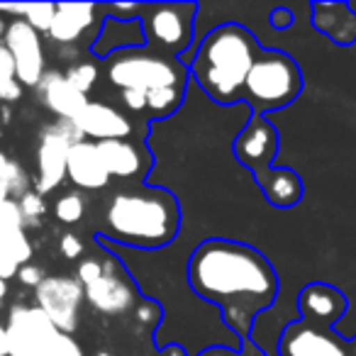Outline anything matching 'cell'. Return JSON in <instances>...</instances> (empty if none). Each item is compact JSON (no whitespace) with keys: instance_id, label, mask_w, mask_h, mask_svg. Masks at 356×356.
Masks as SVG:
<instances>
[{"instance_id":"45","label":"cell","mask_w":356,"mask_h":356,"mask_svg":"<svg viewBox=\"0 0 356 356\" xmlns=\"http://www.w3.org/2000/svg\"><path fill=\"white\" fill-rule=\"evenodd\" d=\"M351 354H354V356H356V341H354V349H351Z\"/></svg>"},{"instance_id":"34","label":"cell","mask_w":356,"mask_h":356,"mask_svg":"<svg viewBox=\"0 0 356 356\" xmlns=\"http://www.w3.org/2000/svg\"><path fill=\"white\" fill-rule=\"evenodd\" d=\"M122 103H124V108H129L132 113H144V110H147V93L122 90Z\"/></svg>"},{"instance_id":"26","label":"cell","mask_w":356,"mask_h":356,"mask_svg":"<svg viewBox=\"0 0 356 356\" xmlns=\"http://www.w3.org/2000/svg\"><path fill=\"white\" fill-rule=\"evenodd\" d=\"M54 15H56V6H49V3H27L25 22L35 32H49Z\"/></svg>"},{"instance_id":"5","label":"cell","mask_w":356,"mask_h":356,"mask_svg":"<svg viewBox=\"0 0 356 356\" xmlns=\"http://www.w3.org/2000/svg\"><path fill=\"white\" fill-rule=\"evenodd\" d=\"M186 71L163 54L124 49L110 56L108 81L120 90L152 93L159 88H184Z\"/></svg>"},{"instance_id":"38","label":"cell","mask_w":356,"mask_h":356,"mask_svg":"<svg viewBox=\"0 0 356 356\" xmlns=\"http://www.w3.org/2000/svg\"><path fill=\"white\" fill-rule=\"evenodd\" d=\"M0 356H8V339H6V325L0 322Z\"/></svg>"},{"instance_id":"21","label":"cell","mask_w":356,"mask_h":356,"mask_svg":"<svg viewBox=\"0 0 356 356\" xmlns=\"http://www.w3.org/2000/svg\"><path fill=\"white\" fill-rule=\"evenodd\" d=\"M0 254H6L17 266H25V264H30L35 249H32L25 229H13V232H0Z\"/></svg>"},{"instance_id":"37","label":"cell","mask_w":356,"mask_h":356,"mask_svg":"<svg viewBox=\"0 0 356 356\" xmlns=\"http://www.w3.org/2000/svg\"><path fill=\"white\" fill-rule=\"evenodd\" d=\"M200 356H234V354L229 349H222V346H213V349L203 351Z\"/></svg>"},{"instance_id":"17","label":"cell","mask_w":356,"mask_h":356,"mask_svg":"<svg viewBox=\"0 0 356 356\" xmlns=\"http://www.w3.org/2000/svg\"><path fill=\"white\" fill-rule=\"evenodd\" d=\"M234 152H237L239 161H244L254 171H259L264 163L271 161L273 152H276V132L261 118H254L249 122V127L234 142Z\"/></svg>"},{"instance_id":"33","label":"cell","mask_w":356,"mask_h":356,"mask_svg":"<svg viewBox=\"0 0 356 356\" xmlns=\"http://www.w3.org/2000/svg\"><path fill=\"white\" fill-rule=\"evenodd\" d=\"M17 278H20L25 286H32L37 288L42 281H44V271H42L40 266H32V264H25V266H20V271H17Z\"/></svg>"},{"instance_id":"35","label":"cell","mask_w":356,"mask_h":356,"mask_svg":"<svg viewBox=\"0 0 356 356\" xmlns=\"http://www.w3.org/2000/svg\"><path fill=\"white\" fill-rule=\"evenodd\" d=\"M22 93V86L17 81H0V100H17Z\"/></svg>"},{"instance_id":"14","label":"cell","mask_w":356,"mask_h":356,"mask_svg":"<svg viewBox=\"0 0 356 356\" xmlns=\"http://www.w3.org/2000/svg\"><path fill=\"white\" fill-rule=\"evenodd\" d=\"M66 176L83 191H100L110 184V173L105 171L103 159H100L95 142L83 139V142H76L74 147L69 149Z\"/></svg>"},{"instance_id":"39","label":"cell","mask_w":356,"mask_h":356,"mask_svg":"<svg viewBox=\"0 0 356 356\" xmlns=\"http://www.w3.org/2000/svg\"><path fill=\"white\" fill-rule=\"evenodd\" d=\"M110 10H113V13H120V15H127V13H134V10H137V6H110Z\"/></svg>"},{"instance_id":"2","label":"cell","mask_w":356,"mask_h":356,"mask_svg":"<svg viewBox=\"0 0 356 356\" xmlns=\"http://www.w3.org/2000/svg\"><path fill=\"white\" fill-rule=\"evenodd\" d=\"M178 203L159 188L122 191L110 198L103 213V234L129 247L156 249L176 237Z\"/></svg>"},{"instance_id":"30","label":"cell","mask_w":356,"mask_h":356,"mask_svg":"<svg viewBox=\"0 0 356 356\" xmlns=\"http://www.w3.org/2000/svg\"><path fill=\"white\" fill-rule=\"evenodd\" d=\"M100 273H103V261H98V259H83V261L79 264V271H76V281H79L81 286H88Z\"/></svg>"},{"instance_id":"19","label":"cell","mask_w":356,"mask_h":356,"mask_svg":"<svg viewBox=\"0 0 356 356\" xmlns=\"http://www.w3.org/2000/svg\"><path fill=\"white\" fill-rule=\"evenodd\" d=\"M300 312L305 315V320L322 322V325H332L334 320H339V315L344 312L346 300L337 288L317 283V286H307L300 293Z\"/></svg>"},{"instance_id":"40","label":"cell","mask_w":356,"mask_h":356,"mask_svg":"<svg viewBox=\"0 0 356 356\" xmlns=\"http://www.w3.org/2000/svg\"><path fill=\"white\" fill-rule=\"evenodd\" d=\"M8 198H10V191H8V186L3 184V181H0V205L6 203Z\"/></svg>"},{"instance_id":"18","label":"cell","mask_w":356,"mask_h":356,"mask_svg":"<svg viewBox=\"0 0 356 356\" xmlns=\"http://www.w3.org/2000/svg\"><path fill=\"white\" fill-rule=\"evenodd\" d=\"M98 154L103 159L105 171L110 178H134L144 168V154L137 144L129 139H108V142H95Z\"/></svg>"},{"instance_id":"28","label":"cell","mask_w":356,"mask_h":356,"mask_svg":"<svg viewBox=\"0 0 356 356\" xmlns=\"http://www.w3.org/2000/svg\"><path fill=\"white\" fill-rule=\"evenodd\" d=\"M13 229H25V218L15 198H8L0 205V232H13Z\"/></svg>"},{"instance_id":"20","label":"cell","mask_w":356,"mask_h":356,"mask_svg":"<svg viewBox=\"0 0 356 356\" xmlns=\"http://www.w3.org/2000/svg\"><path fill=\"white\" fill-rule=\"evenodd\" d=\"M257 178L271 203L281 205V208H288V205L300 200V178L293 171H288V168H278V171L264 168Z\"/></svg>"},{"instance_id":"10","label":"cell","mask_w":356,"mask_h":356,"mask_svg":"<svg viewBox=\"0 0 356 356\" xmlns=\"http://www.w3.org/2000/svg\"><path fill=\"white\" fill-rule=\"evenodd\" d=\"M3 44L15 61V79L20 86H37L44 76V49H42L40 32H35L25 20L8 25Z\"/></svg>"},{"instance_id":"13","label":"cell","mask_w":356,"mask_h":356,"mask_svg":"<svg viewBox=\"0 0 356 356\" xmlns=\"http://www.w3.org/2000/svg\"><path fill=\"white\" fill-rule=\"evenodd\" d=\"M283 356H349L346 346L310 325H291L281 339Z\"/></svg>"},{"instance_id":"8","label":"cell","mask_w":356,"mask_h":356,"mask_svg":"<svg viewBox=\"0 0 356 356\" xmlns=\"http://www.w3.org/2000/svg\"><path fill=\"white\" fill-rule=\"evenodd\" d=\"M193 13L195 6H188V3L149 6L144 15V35L156 49L166 54H181L193 37Z\"/></svg>"},{"instance_id":"36","label":"cell","mask_w":356,"mask_h":356,"mask_svg":"<svg viewBox=\"0 0 356 356\" xmlns=\"http://www.w3.org/2000/svg\"><path fill=\"white\" fill-rule=\"evenodd\" d=\"M288 22H291V13H288V10H278V13H273V25L286 27Z\"/></svg>"},{"instance_id":"11","label":"cell","mask_w":356,"mask_h":356,"mask_svg":"<svg viewBox=\"0 0 356 356\" xmlns=\"http://www.w3.org/2000/svg\"><path fill=\"white\" fill-rule=\"evenodd\" d=\"M83 300L103 315H122L134 305V288L115 264H103V273L83 286Z\"/></svg>"},{"instance_id":"29","label":"cell","mask_w":356,"mask_h":356,"mask_svg":"<svg viewBox=\"0 0 356 356\" xmlns=\"http://www.w3.org/2000/svg\"><path fill=\"white\" fill-rule=\"evenodd\" d=\"M44 356H86V354L74 337L59 332V334L54 337V341L49 344V349H47Z\"/></svg>"},{"instance_id":"1","label":"cell","mask_w":356,"mask_h":356,"mask_svg":"<svg viewBox=\"0 0 356 356\" xmlns=\"http://www.w3.org/2000/svg\"><path fill=\"white\" fill-rule=\"evenodd\" d=\"M191 286L198 296L218 302L237 330L276 298L278 281L271 264L252 247L210 239L193 252L188 264Z\"/></svg>"},{"instance_id":"3","label":"cell","mask_w":356,"mask_h":356,"mask_svg":"<svg viewBox=\"0 0 356 356\" xmlns=\"http://www.w3.org/2000/svg\"><path fill=\"white\" fill-rule=\"evenodd\" d=\"M257 56L259 47L244 27L222 25L203 40L191 71L215 103H232L242 95Z\"/></svg>"},{"instance_id":"24","label":"cell","mask_w":356,"mask_h":356,"mask_svg":"<svg viewBox=\"0 0 356 356\" xmlns=\"http://www.w3.org/2000/svg\"><path fill=\"white\" fill-rule=\"evenodd\" d=\"M86 213V200L81 193H64L56 198L54 203V215L59 222H66V225H74L83 218Z\"/></svg>"},{"instance_id":"44","label":"cell","mask_w":356,"mask_h":356,"mask_svg":"<svg viewBox=\"0 0 356 356\" xmlns=\"http://www.w3.org/2000/svg\"><path fill=\"white\" fill-rule=\"evenodd\" d=\"M95 356H115V354H110V351H98Z\"/></svg>"},{"instance_id":"43","label":"cell","mask_w":356,"mask_h":356,"mask_svg":"<svg viewBox=\"0 0 356 356\" xmlns=\"http://www.w3.org/2000/svg\"><path fill=\"white\" fill-rule=\"evenodd\" d=\"M6 30H8V25L3 20H0V40H3V37H6Z\"/></svg>"},{"instance_id":"12","label":"cell","mask_w":356,"mask_h":356,"mask_svg":"<svg viewBox=\"0 0 356 356\" xmlns=\"http://www.w3.org/2000/svg\"><path fill=\"white\" fill-rule=\"evenodd\" d=\"M81 134L90 137L93 142H108V139H127L132 134V122L127 115L115 110L108 103H90L76 120H71Z\"/></svg>"},{"instance_id":"15","label":"cell","mask_w":356,"mask_h":356,"mask_svg":"<svg viewBox=\"0 0 356 356\" xmlns=\"http://www.w3.org/2000/svg\"><path fill=\"white\" fill-rule=\"evenodd\" d=\"M37 90H40V98L44 100L47 108L59 120H76L88 105V95L76 90L66 81V76L56 74V71H47L40 83H37Z\"/></svg>"},{"instance_id":"16","label":"cell","mask_w":356,"mask_h":356,"mask_svg":"<svg viewBox=\"0 0 356 356\" xmlns=\"http://www.w3.org/2000/svg\"><path fill=\"white\" fill-rule=\"evenodd\" d=\"M95 22H98V6L93 3H61L56 6L54 22L47 35L56 44H74Z\"/></svg>"},{"instance_id":"25","label":"cell","mask_w":356,"mask_h":356,"mask_svg":"<svg viewBox=\"0 0 356 356\" xmlns=\"http://www.w3.org/2000/svg\"><path fill=\"white\" fill-rule=\"evenodd\" d=\"M64 76L76 90H81L83 95H88V90L93 88L95 81H98V66L90 64V61H79V64L71 66Z\"/></svg>"},{"instance_id":"27","label":"cell","mask_w":356,"mask_h":356,"mask_svg":"<svg viewBox=\"0 0 356 356\" xmlns=\"http://www.w3.org/2000/svg\"><path fill=\"white\" fill-rule=\"evenodd\" d=\"M17 205H20L22 218H25V229L30 227V225L40 222V218L47 213L44 198H42L37 191H27L25 195H20V198H17Z\"/></svg>"},{"instance_id":"41","label":"cell","mask_w":356,"mask_h":356,"mask_svg":"<svg viewBox=\"0 0 356 356\" xmlns=\"http://www.w3.org/2000/svg\"><path fill=\"white\" fill-rule=\"evenodd\" d=\"M139 312H142V320H152V317H156V315H154V312H156V310H154V307H142V310H139ZM139 312H137V315H139Z\"/></svg>"},{"instance_id":"7","label":"cell","mask_w":356,"mask_h":356,"mask_svg":"<svg viewBox=\"0 0 356 356\" xmlns=\"http://www.w3.org/2000/svg\"><path fill=\"white\" fill-rule=\"evenodd\" d=\"M56 334L59 330L37 305L17 302L8 312V356H44Z\"/></svg>"},{"instance_id":"22","label":"cell","mask_w":356,"mask_h":356,"mask_svg":"<svg viewBox=\"0 0 356 356\" xmlns=\"http://www.w3.org/2000/svg\"><path fill=\"white\" fill-rule=\"evenodd\" d=\"M184 100V88H159L147 93V113L154 118H166Z\"/></svg>"},{"instance_id":"23","label":"cell","mask_w":356,"mask_h":356,"mask_svg":"<svg viewBox=\"0 0 356 356\" xmlns=\"http://www.w3.org/2000/svg\"><path fill=\"white\" fill-rule=\"evenodd\" d=\"M0 181L8 186L10 195H17V198L25 195L27 186H30V178H27L25 168L17 161H13L10 156H6V154H0Z\"/></svg>"},{"instance_id":"9","label":"cell","mask_w":356,"mask_h":356,"mask_svg":"<svg viewBox=\"0 0 356 356\" xmlns=\"http://www.w3.org/2000/svg\"><path fill=\"white\" fill-rule=\"evenodd\" d=\"M83 302V286L69 276H47L35 288V305L64 334L79 327V310Z\"/></svg>"},{"instance_id":"6","label":"cell","mask_w":356,"mask_h":356,"mask_svg":"<svg viewBox=\"0 0 356 356\" xmlns=\"http://www.w3.org/2000/svg\"><path fill=\"white\" fill-rule=\"evenodd\" d=\"M76 142H83V134L76 129L71 120H56L54 124H47L40 134L37 147V193L44 195L54 191L66 178V159L69 149Z\"/></svg>"},{"instance_id":"31","label":"cell","mask_w":356,"mask_h":356,"mask_svg":"<svg viewBox=\"0 0 356 356\" xmlns=\"http://www.w3.org/2000/svg\"><path fill=\"white\" fill-rule=\"evenodd\" d=\"M59 252L64 254L66 259H79L81 254H83V242H81L74 232H66L59 242Z\"/></svg>"},{"instance_id":"42","label":"cell","mask_w":356,"mask_h":356,"mask_svg":"<svg viewBox=\"0 0 356 356\" xmlns=\"http://www.w3.org/2000/svg\"><path fill=\"white\" fill-rule=\"evenodd\" d=\"M6 296H8V281H0V302H3Z\"/></svg>"},{"instance_id":"4","label":"cell","mask_w":356,"mask_h":356,"mask_svg":"<svg viewBox=\"0 0 356 356\" xmlns=\"http://www.w3.org/2000/svg\"><path fill=\"white\" fill-rule=\"evenodd\" d=\"M300 86V69L291 56L281 51H259L242 93L257 110H273L296 100Z\"/></svg>"},{"instance_id":"32","label":"cell","mask_w":356,"mask_h":356,"mask_svg":"<svg viewBox=\"0 0 356 356\" xmlns=\"http://www.w3.org/2000/svg\"><path fill=\"white\" fill-rule=\"evenodd\" d=\"M0 81H17L15 79V61L8 47L0 42Z\"/></svg>"}]
</instances>
